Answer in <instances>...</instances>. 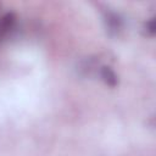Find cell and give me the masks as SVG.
Wrapping results in <instances>:
<instances>
[{
  "label": "cell",
  "instance_id": "1",
  "mask_svg": "<svg viewBox=\"0 0 156 156\" xmlns=\"http://www.w3.org/2000/svg\"><path fill=\"white\" fill-rule=\"evenodd\" d=\"M13 23H15L13 13H6L1 17V20H0V38L6 35L9 33V30H11V28L13 27Z\"/></svg>",
  "mask_w": 156,
  "mask_h": 156
},
{
  "label": "cell",
  "instance_id": "2",
  "mask_svg": "<svg viewBox=\"0 0 156 156\" xmlns=\"http://www.w3.org/2000/svg\"><path fill=\"white\" fill-rule=\"evenodd\" d=\"M106 24H107L108 30L111 33H117L121 29V27H122V21H121V18L116 13L110 12L106 16Z\"/></svg>",
  "mask_w": 156,
  "mask_h": 156
},
{
  "label": "cell",
  "instance_id": "3",
  "mask_svg": "<svg viewBox=\"0 0 156 156\" xmlns=\"http://www.w3.org/2000/svg\"><path fill=\"white\" fill-rule=\"evenodd\" d=\"M101 77L104 79V82L110 85V87H116L117 85V76L115 74V72L107 67V66H104L101 68Z\"/></svg>",
  "mask_w": 156,
  "mask_h": 156
},
{
  "label": "cell",
  "instance_id": "4",
  "mask_svg": "<svg viewBox=\"0 0 156 156\" xmlns=\"http://www.w3.org/2000/svg\"><path fill=\"white\" fill-rule=\"evenodd\" d=\"M155 28H156V26H155V20H154V18H150V20L146 22V30L149 32L150 35H154V34H155Z\"/></svg>",
  "mask_w": 156,
  "mask_h": 156
}]
</instances>
